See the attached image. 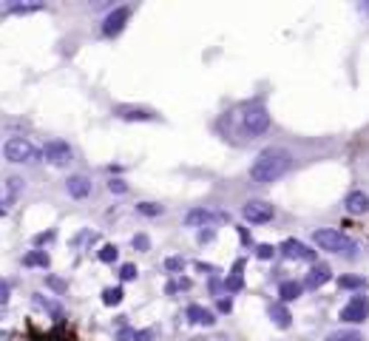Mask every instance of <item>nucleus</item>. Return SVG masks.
Wrapping results in <instances>:
<instances>
[{
    "label": "nucleus",
    "mask_w": 369,
    "mask_h": 341,
    "mask_svg": "<svg viewBox=\"0 0 369 341\" xmlns=\"http://www.w3.org/2000/svg\"><path fill=\"white\" fill-rule=\"evenodd\" d=\"M293 168V154L287 148H264L250 165V179L259 185H270V182L281 179Z\"/></svg>",
    "instance_id": "1"
},
{
    "label": "nucleus",
    "mask_w": 369,
    "mask_h": 341,
    "mask_svg": "<svg viewBox=\"0 0 369 341\" xmlns=\"http://www.w3.org/2000/svg\"><path fill=\"white\" fill-rule=\"evenodd\" d=\"M233 123H236L233 134H239L241 139H256L270 131V114L261 102H250V105H244V108L233 114Z\"/></svg>",
    "instance_id": "2"
},
{
    "label": "nucleus",
    "mask_w": 369,
    "mask_h": 341,
    "mask_svg": "<svg viewBox=\"0 0 369 341\" xmlns=\"http://www.w3.org/2000/svg\"><path fill=\"white\" fill-rule=\"evenodd\" d=\"M312 242L321 247V250H326V253H341V256H355V242L349 239V236H344V233L338 231H330V228H318V231L312 233Z\"/></svg>",
    "instance_id": "3"
},
{
    "label": "nucleus",
    "mask_w": 369,
    "mask_h": 341,
    "mask_svg": "<svg viewBox=\"0 0 369 341\" xmlns=\"http://www.w3.org/2000/svg\"><path fill=\"white\" fill-rule=\"evenodd\" d=\"M3 157H6L9 162H37L40 157H43V151H40L37 145H31L29 139L15 137V139H6Z\"/></svg>",
    "instance_id": "4"
},
{
    "label": "nucleus",
    "mask_w": 369,
    "mask_h": 341,
    "mask_svg": "<svg viewBox=\"0 0 369 341\" xmlns=\"http://www.w3.org/2000/svg\"><path fill=\"white\" fill-rule=\"evenodd\" d=\"M369 319V298L366 296H352L347 307L341 310V321L344 324H363Z\"/></svg>",
    "instance_id": "5"
},
{
    "label": "nucleus",
    "mask_w": 369,
    "mask_h": 341,
    "mask_svg": "<svg viewBox=\"0 0 369 341\" xmlns=\"http://www.w3.org/2000/svg\"><path fill=\"white\" fill-rule=\"evenodd\" d=\"M241 216H244L250 225H264V222H270V219L275 216V211H273V205L270 202L250 199L247 205H241Z\"/></svg>",
    "instance_id": "6"
},
{
    "label": "nucleus",
    "mask_w": 369,
    "mask_h": 341,
    "mask_svg": "<svg viewBox=\"0 0 369 341\" xmlns=\"http://www.w3.org/2000/svg\"><path fill=\"white\" fill-rule=\"evenodd\" d=\"M43 157H46V160H49L54 168H68V165H71V160H74L71 148L65 145L63 139H51L49 145L43 148Z\"/></svg>",
    "instance_id": "7"
},
{
    "label": "nucleus",
    "mask_w": 369,
    "mask_h": 341,
    "mask_svg": "<svg viewBox=\"0 0 369 341\" xmlns=\"http://www.w3.org/2000/svg\"><path fill=\"white\" fill-rule=\"evenodd\" d=\"M128 17H131V12L125 6H119V9H114L105 20H102V34L105 37H116L119 31L125 29V23H128Z\"/></svg>",
    "instance_id": "8"
},
{
    "label": "nucleus",
    "mask_w": 369,
    "mask_h": 341,
    "mask_svg": "<svg viewBox=\"0 0 369 341\" xmlns=\"http://www.w3.org/2000/svg\"><path fill=\"white\" fill-rule=\"evenodd\" d=\"M222 213L216 211H208V208H196V211H188L185 213V225L188 228H204V225H216V222H222Z\"/></svg>",
    "instance_id": "9"
},
{
    "label": "nucleus",
    "mask_w": 369,
    "mask_h": 341,
    "mask_svg": "<svg viewBox=\"0 0 369 341\" xmlns=\"http://www.w3.org/2000/svg\"><path fill=\"white\" fill-rule=\"evenodd\" d=\"M40 9H43L40 0H9V3H0L3 15H29V12H40Z\"/></svg>",
    "instance_id": "10"
},
{
    "label": "nucleus",
    "mask_w": 369,
    "mask_h": 341,
    "mask_svg": "<svg viewBox=\"0 0 369 341\" xmlns=\"http://www.w3.org/2000/svg\"><path fill=\"white\" fill-rule=\"evenodd\" d=\"M281 253L287 259H304V261H315V250H310L307 245H301L298 239H287L281 245Z\"/></svg>",
    "instance_id": "11"
},
{
    "label": "nucleus",
    "mask_w": 369,
    "mask_h": 341,
    "mask_svg": "<svg viewBox=\"0 0 369 341\" xmlns=\"http://www.w3.org/2000/svg\"><path fill=\"white\" fill-rule=\"evenodd\" d=\"M344 205H347V211L352 213V216H363V213H369V196L363 194V191H358V188L349 191Z\"/></svg>",
    "instance_id": "12"
},
{
    "label": "nucleus",
    "mask_w": 369,
    "mask_h": 341,
    "mask_svg": "<svg viewBox=\"0 0 369 341\" xmlns=\"http://www.w3.org/2000/svg\"><path fill=\"white\" fill-rule=\"evenodd\" d=\"M114 114L119 117V120H139V123L156 120V114H153L151 108H139V105H119V108H114Z\"/></svg>",
    "instance_id": "13"
},
{
    "label": "nucleus",
    "mask_w": 369,
    "mask_h": 341,
    "mask_svg": "<svg viewBox=\"0 0 369 341\" xmlns=\"http://www.w3.org/2000/svg\"><path fill=\"white\" fill-rule=\"evenodd\" d=\"M330 276H333V270H330V264H312V268H310V273H307L304 287H307V290H315V287H321L324 282H330Z\"/></svg>",
    "instance_id": "14"
},
{
    "label": "nucleus",
    "mask_w": 369,
    "mask_h": 341,
    "mask_svg": "<svg viewBox=\"0 0 369 341\" xmlns=\"http://www.w3.org/2000/svg\"><path fill=\"white\" fill-rule=\"evenodd\" d=\"M65 188H68V194L74 196V199H86L88 194H91V182H88V176H68V182H65Z\"/></svg>",
    "instance_id": "15"
},
{
    "label": "nucleus",
    "mask_w": 369,
    "mask_h": 341,
    "mask_svg": "<svg viewBox=\"0 0 369 341\" xmlns=\"http://www.w3.org/2000/svg\"><path fill=\"white\" fill-rule=\"evenodd\" d=\"M188 321H190V324L210 327V324H216V316H213L210 310H204L202 305H190V307H188Z\"/></svg>",
    "instance_id": "16"
},
{
    "label": "nucleus",
    "mask_w": 369,
    "mask_h": 341,
    "mask_svg": "<svg viewBox=\"0 0 369 341\" xmlns=\"http://www.w3.org/2000/svg\"><path fill=\"white\" fill-rule=\"evenodd\" d=\"M267 316L273 319V324L281 327V330H287V327L293 324V316H290V310L284 307V301H278V305H270L267 307Z\"/></svg>",
    "instance_id": "17"
},
{
    "label": "nucleus",
    "mask_w": 369,
    "mask_h": 341,
    "mask_svg": "<svg viewBox=\"0 0 369 341\" xmlns=\"http://www.w3.org/2000/svg\"><path fill=\"white\" fill-rule=\"evenodd\" d=\"M241 270H244V259L236 261V264H233V270H230V276L225 279V287L230 293H239L241 287H244V276H241Z\"/></svg>",
    "instance_id": "18"
},
{
    "label": "nucleus",
    "mask_w": 369,
    "mask_h": 341,
    "mask_svg": "<svg viewBox=\"0 0 369 341\" xmlns=\"http://www.w3.org/2000/svg\"><path fill=\"white\" fill-rule=\"evenodd\" d=\"M278 293H281V301H293V298H298L304 293V284L301 282H284Z\"/></svg>",
    "instance_id": "19"
},
{
    "label": "nucleus",
    "mask_w": 369,
    "mask_h": 341,
    "mask_svg": "<svg viewBox=\"0 0 369 341\" xmlns=\"http://www.w3.org/2000/svg\"><path fill=\"white\" fill-rule=\"evenodd\" d=\"M23 264H29V268H49V253L46 250H31V253L23 256Z\"/></svg>",
    "instance_id": "20"
},
{
    "label": "nucleus",
    "mask_w": 369,
    "mask_h": 341,
    "mask_svg": "<svg viewBox=\"0 0 369 341\" xmlns=\"http://www.w3.org/2000/svg\"><path fill=\"white\" fill-rule=\"evenodd\" d=\"M338 287H344V290H363L366 287V279L363 276H341Z\"/></svg>",
    "instance_id": "21"
},
{
    "label": "nucleus",
    "mask_w": 369,
    "mask_h": 341,
    "mask_svg": "<svg viewBox=\"0 0 369 341\" xmlns=\"http://www.w3.org/2000/svg\"><path fill=\"white\" fill-rule=\"evenodd\" d=\"M119 301H122V287H108V290L102 293V305L116 307Z\"/></svg>",
    "instance_id": "22"
},
{
    "label": "nucleus",
    "mask_w": 369,
    "mask_h": 341,
    "mask_svg": "<svg viewBox=\"0 0 369 341\" xmlns=\"http://www.w3.org/2000/svg\"><path fill=\"white\" fill-rule=\"evenodd\" d=\"M326 341H363V335L352 333V330H341V333H333Z\"/></svg>",
    "instance_id": "23"
},
{
    "label": "nucleus",
    "mask_w": 369,
    "mask_h": 341,
    "mask_svg": "<svg viewBox=\"0 0 369 341\" xmlns=\"http://www.w3.org/2000/svg\"><path fill=\"white\" fill-rule=\"evenodd\" d=\"M34 301H37L40 307H46V310H49L51 316H63V307H60L57 301H49V298H43V296H37Z\"/></svg>",
    "instance_id": "24"
},
{
    "label": "nucleus",
    "mask_w": 369,
    "mask_h": 341,
    "mask_svg": "<svg viewBox=\"0 0 369 341\" xmlns=\"http://www.w3.org/2000/svg\"><path fill=\"white\" fill-rule=\"evenodd\" d=\"M137 211L142 213V216H159L162 208H159V205H153V202H139V205H137Z\"/></svg>",
    "instance_id": "25"
},
{
    "label": "nucleus",
    "mask_w": 369,
    "mask_h": 341,
    "mask_svg": "<svg viewBox=\"0 0 369 341\" xmlns=\"http://www.w3.org/2000/svg\"><path fill=\"white\" fill-rule=\"evenodd\" d=\"M165 268H168V273H182L185 261H182L179 256H168V259H165Z\"/></svg>",
    "instance_id": "26"
},
{
    "label": "nucleus",
    "mask_w": 369,
    "mask_h": 341,
    "mask_svg": "<svg viewBox=\"0 0 369 341\" xmlns=\"http://www.w3.org/2000/svg\"><path fill=\"white\" fill-rule=\"evenodd\" d=\"M97 256H100V261H116V247L114 245H102Z\"/></svg>",
    "instance_id": "27"
},
{
    "label": "nucleus",
    "mask_w": 369,
    "mask_h": 341,
    "mask_svg": "<svg viewBox=\"0 0 369 341\" xmlns=\"http://www.w3.org/2000/svg\"><path fill=\"white\" fill-rule=\"evenodd\" d=\"M256 256H259V259H264V261H270L275 256V247L273 245H256Z\"/></svg>",
    "instance_id": "28"
},
{
    "label": "nucleus",
    "mask_w": 369,
    "mask_h": 341,
    "mask_svg": "<svg viewBox=\"0 0 369 341\" xmlns=\"http://www.w3.org/2000/svg\"><path fill=\"white\" fill-rule=\"evenodd\" d=\"M119 279H122V282L137 279V268H134V264H122V268H119Z\"/></svg>",
    "instance_id": "29"
},
{
    "label": "nucleus",
    "mask_w": 369,
    "mask_h": 341,
    "mask_svg": "<svg viewBox=\"0 0 369 341\" xmlns=\"http://www.w3.org/2000/svg\"><path fill=\"white\" fill-rule=\"evenodd\" d=\"M134 247H137V250H148V247H151V239H148L145 233H137V236H134Z\"/></svg>",
    "instance_id": "30"
},
{
    "label": "nucleus",
    "mask_w": 369,
    "mask_h": 341,
    "mask_svg": "<svg viewBox=\"0 0 369 341\" xmlns=\"http://www.w3.org/2000/svg\"><path fill=\"white\" fill-rule=\"evenodd\" d=\"M116 341H137V333H134L131 327H125V330H119V333H116Z\"/></svg>",
    "instance_id": "31"
},
{
    "label": "nucleus",
    "mask_w": 369,
    "mask_h": 341,
    "mask_svg": "<svg viewBox=\"0 0 369 341\" xmlns=\"http://www.w3.org/2000/svg\"><path fill=\"white\" fill-rule=\"evenodd\" d=\"M108 188L114 191V194H125V191H128V185H125L122 179H111V182H108Z\"/></svg>",
    "instance_id": "32"
},
{
    "label": "nucleus",
    "mask_w": 369,
    "mask_h": 341,
    "mask_svg": "<svg viewBox=\"0 0 369 341\" xmlns=\"http://www.w3.org/2000/svg\"><path fill=\"white\" fill-rule=\"evenodd\" d=\"M6 182H9V194H12V196H15V194H17V191H20V188H23V185H20V182H23V179H20V176H12V179H6Z\"/></svg>",
    "instance_id": "33"
},
{
    "label": "nucleus",
    "mask_w": 369,
    "mask_h": 341,
    "mask_svg": "<svg viewBox=\"0 0 369 341\" xmlns=\"http://www.w3.org/2000/svg\"><path fill=\"white\" fill-rule=\"evenodd\" d=\"M54 239V231H46V233H40V236H34V245H46V242H51Z\"/></svg>",
    "instance_id": "34"
},
{
    "label": "nucleus",
    "mask_w": 369,
    "mask_h": 341,
    "mask_svg": "<svg viewBox=\"0 0 369 341\" xmlns=\"http://www.w3.org/2000/svg\"><path fill=\"white\" fill-rule=\"evenodd\" d=\"M137 341H153V330H139Z\"/></svg>",
    "instance_id": "35"
},
{
    "label": "nucleus",
    "mask_w": 369,
    "mask_h": 341,
    "mask_svg": "<svg viewBox=\"0 0 369 341\" xmlns=\"http://www.w3.org/2000/svg\"><path fill=\"white\" fill-rule=\"evenodd\" d=\"M176 290H179V284H176V282H168L165 284V293H168V296H174Z\"/></svg>",
    "instance_id": "36"
},
{
    "label": "nucleus",
    "mask_w": 369,
    "mask_h": 341,
    "mask_svg": "<svg viewBox=\"0 0 369 341\" xmlns=\"http://www.w3.org/2000/svg\"><path fill=\"white\" fill-rule=\"evenodd\" d=\"M6 298H9V287L6 284H0V305H6Z\"/></svg>",
    "instance_id": "37"
},
{
    "label": "nucleus",
    "mask_w": 369,
    "mask_h": 341,
    "mask_svg": "<svg viewBox=\"0 0 369 341\" xmlns=\"http://www.w3.org/2000/svg\"><path fill=\"white\" fill-rule=\"evenodd\" d=\"M49 284H51V287H57V290H63V287H65V284H63V282H60V279H54V276H51V279H49Z\"/></svg>",
    "instance_id": "38"
},
{
    "label": "nucleus",
    "mask_w": 369,
    "mask_h": 341,
    "mask_svg": "<svg viewBox=\"0 0 369 341\" xmlns=\"http://www.w3.org/2000/svg\"><path fill=\"white\" fill-rule=\"evenodd\" d=\"M213 236H216V231H204L202 236H199V239H202V242H210V239H213Z\"/></svg>",
    "instance_id": "39"
},
{
    "label": "nucleus",
    "mask_w": 369,
    "mask_h": 341,
    "mask_svg": "<svg viewBox=\"0 0 369 341\" xmlns=\"http://www.w3.org/2000/svg\"><path fill=\"white\" fill-rule=\"evenodd\" d=\"M219 310L227 313V310H230V301H227V298H222V301H219Z\"/></svg>",
    "instance_id": "40"
},
{
    "label": "nucleus",
    "mask_w": 369,
    "mask_h": 341,
    "mask_svg": "<svg viewBox=\"0 0 369 341\" xmlns=\"http://www.w3.org/2000/svg\"><path fill=\"white\" fill-rule=\"evenodd\" d=\"M363 171H366V176H369V160H366V162H363Z\"/></svg>",
    "instance_id": "41"
}]
</instances>
